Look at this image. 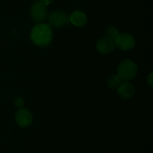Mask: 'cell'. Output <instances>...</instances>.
Segmentation results:
<instances>
[{
    "label": "cell",
    "mask_w": 153,
    "mask_h": 153,
    "mask_svg": "<svg viewBox=\"0 0 153 153\" xmlns=\"http://www.w3.org/2000/svg\"><path fill=\"white\" fill-rule=\"evenodd\" d=\"M53 38L52 28L49 24H37L31 28L30 39L34 44L40 47L49 46Z\"/></svg>",
    "instance_id": "obj_1"
},
{
    "label": "cell",
    "mask_w": 153,
    "mask_h": 153,
    "mask_svg": "<svg viewBox=\"0 0 153 153\" xmlns=\"http://www.w3.org/2000/svg\"><path fill=\"white\" fill-rule=\"evenodd\" d=\"M138 70L137 64L130 59H125L121 62L117 69V76L122 81H128L134 79Z\"/></svg>",
    "instance_id": "obj_2"
},
{
    "label": "cell",
    "mask_w": 153,
    "mask_h": 153,
    "mask_svg": "<svg viewBox=\"0 0 153 153\" xmlns=\"http://www.w3.org/2000/svg\"><path fill=\"white\" fill-rule=\"evenodd\" d=\"M115 46L121 50H130L134 48L136 45L134 36L129 33H119L114 40Z\"/></svg>",
    "instance_id": "obj_3"
},
{
    "label": "cell",
    "mask_w": 153,
    "mask_h": 153,
    "mask_svg": "<svg viewBox=\"0 0 153 153\" xmlns=\"http://www.w3.org/2000/svg\"><path fill=\"white\" fill-rule=\"evenodd\" d=\"M70 22V16L63 10L54 11L49 16V26L54 28H63L68 25Z\"/></svg>",
    "instance_id": "obj_4"
},
{
    "label": "cell",
    "mask_w": 153,
    "mask_h": 153,
    "mask_svg": "<svg viewBox=\"0 0 153 153\" xmlns=\"http://www.w3.org/2000/svg\"><path fill=\"white\" fill-rule=\"evenodd\" d=\"M31 18L37 22H43L47 16V8L40 1H37L31 5L30 8Z\"/></svg>",
    "instance_id": "obj_5"
},
{
    "label": "cell",
    "mask_w": 153,
    "mask_h": 153,
    "mask_svg": "<svg viewBox=\"0 0 153 153\" xmlns=\"http://www.w3.org/2000/svg\"><path fill=\"white\" fill-rule=\"evenodd\" d=\"M15 119L18 125L21 128H26L33 122V116L27 108H19L15 113Z\"/></svg>",
    "instance_id": "obj_6"
},
{
    "label": "cell",
    "mask_w": 153,
    "mask_h": 153,
    "mask_svg": "<svg viewBox=\"0 0 153 153\" xmlns=\"http://www.w3.org/2000/svg\"><path fill=\"white\" fill-rule=\"evenodd\" d=\"M115 48L114 40L108 37H103L97 42V50L102 54H108L114 51Z\"/></svg>",
    "instance_id": "obj_7"
},
{
    "label": "cell",
    "mask_w": 153,
    "mask_h": 153,
    "mask_svg": "<svg viewBox=\"0 0 153 153\" xmlns=\"http://www.w3.org/2000/svg\"><path fill=\"white\" fill-rule=\"evenodd\" d=\"M117 92L123 99H129L134 95V87L128 81H123L117 88Z\"/></svg>",
    "instance_id": "obj_8"
},
{
    "label": "cell",
    "mask_w": 153,
    "mask_h": 153,
    "mask_svg": "<svg viewBox=\"0 0 153 153\" xmlns=\"http://www.w3.org/2000/svg\"><path fill=\"white\" fill-rule=\"evenodd\" d=\"M70 21L72 24L77 27H83L88 23L86 14L82 11H75L70 15Z\"/></svg>",
    "instance_id": "obj_9"
},
{
    "label": "cell",
    "mask_w": 153,
    "mask_h": 153,
    "mask_svg": "<svg viewBox=\"0 0 153 153\" xmlns=\"http://www.w3.org/2000/svg\"><path fill=\"white\" fill-rule=\"evenodd\" d=\"M123 81L117 75H112L108 80V86L111 88H117Z\"/></svg>",
    "instance_id": "obj_10"
},
{
    "label": "cell",
    "mask_w": 153,
    "mask_h": 153,
    "mask_svg": "<svg viewBox=\"0 0 153 153\" xmlns=\"http://www.w3.org/2000/svg\"><path fill=\"white\" fill-rule=\"evenodd\" d=\"M105 34L106 37L112 39V40H114L115 38L119 34V32H118V30L114 26H109L106 28Z\"/></svg>",
    "instance_id": "obj_11"
},
{
    "label": "cell",
    "mask_w": 153,
    "mask_h": 153,
    "mask_svg": "<svg viewBox=\"0 0 153 153\" xmlns=\"http://www.w3.org/2000/svg\"><path fill=\"white\" fill-rule=\"evenodd\" d=\"M14 105L16 106V107H18L19 109V108H22L24 106V100L22 98L19 97V96H18V97L15 98L14 99Z\"/></svg>",
    "instance_id": "obj_12"
},
{
    "label": "cell",
    "mask_w": 153,
    "mask_h": 153,
    "mask_svg": "<svg viewBox=\"0 0 153 153\" xmlns=\"http://www.w3.org/2000/svg\"><path fill=\"white\" fill-rule=\"evenodd\" d=\"M152 82H153L152 81V73H150L147 77V83L149 84L151 87H152V86H153Z\"/></svg>",
    "instance_id": "obj_13"
},
{
    "label": "cell",
    "mask_w": 153,
    "mask_h": 153,
    "mask_svg": "<svg viewBox=\"0 0 153 153\" xmlns=\"http://www.w3.org/2000/svg\"><path fill=\"white\" fill-rule=\"evenodd\" d=\"M39 1L41 2L43 4H44L46 6V5H48V4H51V3H52L54 0H39Z\"/></svg>",
    "instance_id": "obj_14"
},
{
    "label": "cell",
    "mask_w": 153,
    "mask_h": 153,
    "mask_svg": "<svg viewBox=\"0 0 153 153\" xmlns=\"http://www.w3.org/2000/svg\"><path fill=\"white\" fill-rule=\"evenodd\" d=\"M34 1H37V0H34Z\"/></svg>",
    "instance_id": "obj_15"
}]
</instances>
